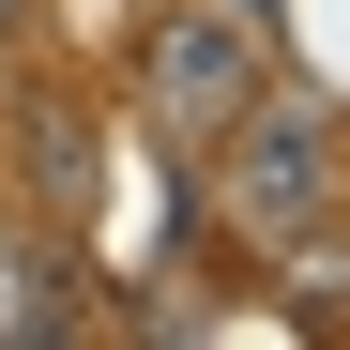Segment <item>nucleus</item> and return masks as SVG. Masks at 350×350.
<instances>
[{"label": "nucleus", "mask_w": 350, "mask_h": 350, "mask_svg": "<svg viewBox=\"0 0 350 350\" xmlns=\"http://www.w3.org/2000/svg\"><path fill=\"white\" fill-rule=\"evenodd\" d=\"M244 92H259L244 16H167V31H152V122H167V137H228Z\"/></svg>", "instance_id": "obj_2"}, {"label": "nucleus", "mask_w": 350, "mask_h": 350, "mask_svg": "<svg viewBox=\"0 0 350 350\" xmlns=\"http://www.w3.org/2000/svg\"><path fill=\"white\" fill-rule=\"evenodd\" d=\"M320 198H335V122H320L305 92H274V107L244 92V137H228V213L289 244V228H305Z\"/></svg>", "instance_id": "obj_1"}, {"label": "nucleus", "mask_w": 350, "mask_h": 350, "mask_svg": "<svg viewBox=\"0 0 350 350\" xmlns=\"http://www.w3.org/2000/svg\"><path fill=\"white\" fill-rule=\"evenodd\" d=\"M31 183L77 213V198H92V137H77V122H31Z\"/></svg>", "instance_id": "obj_3"}, {"label": "nucleus", "mask_w": 350, "mask_h": 350, "mask_svg": "<svg viewBox=\"0 0 350 350\" xmlns=\"http://www.w3.org/2000/svg\"><path fill=\"white\" fill-rule=\"evenodd\" d=\"M0 16H31V0H0Z\"/></svg>", "instance_id": "obj_4"}]
</instances>
